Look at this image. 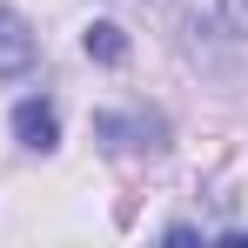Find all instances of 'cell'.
Wrapping results in <instances>:
<instances>
[{"mask_svg": "<svg viewBox=\"0 0 248 248\" xmlns=\"http://www.w3.org/2000/svg\"><path fill=\"white\" fill-rule=\"evenodd\" d=\"M34 54H41V41L27 34V20H20L14 7H0V81L27 74V67H34Z\"/></svg>", "mask_w": 248, "mask_h": 248, "instance_id": "obj_1", "label": "cell"}, {"mask_svg": "<svg viewBox=\"0 0 248 248\" xmlns=\"http://www.w3.org/2000/svg\"><path fill=\"white\" fill-rule=\"evenodd\" d=\"M94 134H101L108 148H161L168 127L155 121V114H101V121H94Z\"/></svg>", "mask_w": 248, "mask_h": 248, "instance_id": "obj_2", "label": "cell"}, {"mask_svg": "<svg viewBox=\"0 0 248 248\" xmlns=\"http://www.w3.org/2000/svg\"><path fill=\"white\" fill-rule=\"evenodd\" d=\"M14 134H20V148L47 155V148L61 141V121H54V108H47V101H20V108H14Z\"/></svg>", "mask_w": 248, "mask_h": 248, "instance_id": "obj_3", "label": "cell"}, {"mask_svg": "<svg viewBox=\"0 0 248 248\" xmlns=\"http://www.w3.org/2000/svg\"><path fill=\"white\" fill-rule=\"evenodd\" d=\"M81 47L94 54V61H108V67H121V61H127V34L114 27V20H94V27L81 34Z\"/></svg>", "mask_w": 248, "mask_h": 248, "instance_id": "obj_4", "label": "cell"}, {"mask_svg": "<svg viewBox=\"0 0 248 248\" xmlns=\"http://www.w3.org/2000/svg\"><path fill=\"white\" fill-rule=\"evenodd\" d=\"M221 20H228V27L248 41V0H221Z\"/></svg>", "mask_w": 248, "mask_h": 248, "instance_id": "obj_5", "label": "cell"}]
</instances>
